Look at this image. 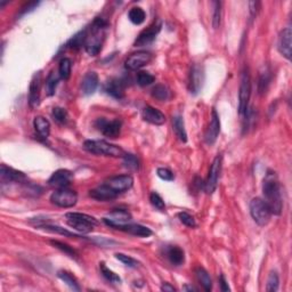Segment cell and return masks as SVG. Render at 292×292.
Instances as JSON below:
<instances>
[{"label":"cell","instance_id":"obj_1","mask_svg":"<svg viewBox=\"0 0 292 292\" xmlns=\"http://www.w3.org/2000/svg\"><path fill=\"white\" fill-rule=\"evenodd\" d=\"M263 200L269 205L272 215H281L283 209L282 193H281V185L277 180L276 174L274 171H269L264 178L263 183Z\"/></svg>","mask_w":292,"mask_h":292},{"label":"cell","instance_id":"obj_2","mask_svg":"<svg viewBox=\"0 0 292 292\" xmlns=\"http://www.w3.org/2000/svg\"><path fill=\"white\" fill-rule=\"evenodd\" d=\"M108 23L101 17H97L89 29H87V36L85 41V49L89 55L96 56L102 49L103 43L105 39V31Z\"/></svg>","mask_w":292,"mask_h":292},{"label":"cell","instance_id":"obj_3","mask_svg":"<svg viewBox=\"0 0 292 292\" xmlns=\"http://www.w3.org/2000/svg\"><path fill=\"white\" fill-rule=\"evenodd\" d=\"M84 149L87 151V152L96 154V156H104L111 157H123L127 154L122 147L106 142V140H86L84 143Z\"/></svg>","mask_w":292,"mask_h":292},{"label":"cell","instance_id":"obj_4","mask_svg":"<svg viewBox=\"0 0 292 292\" xmlns=\"http://www.w3.org/2000/svg\"><path fill=\"white\" fill-rule=\"evenodd\" d=\"M65 218L67 224L81 234H88L98 225V221L95 217L81 212H67Z\"/></svg>","mask_w":292,"mask_h":292},{"label":"cell","instance_id":"obj_5","mask_svg":"<svg viewBox=\"0 0 292 292\" xmlns=\"http://www.w3.org/2000/svg\"><path fill=\"white\" fill-rule=\"evenodd\" d=\"M250 215L256 224L263 227L270 223L272 211L263 199L255 198L250 202Z\"/></svg>","mask_w":292,"mask_h":292},{"label":"cell","instance_id":"obj_6","mask_svg":"<svg viewBox=\"0 0 292 292\" xmlns=\"http://www.w3.org/2000/svg\"><path fill=\"white\" fill-rule=\"evenodd\" d=\"M250 96H251V78L248 68H245L241 75L239 91V113L241 115H247L248 113Z\"/></svg>","mask_w":292,"mask_h":292},{"label":"cell","instance_id":"obj_7","mask_svg":"<svg viewBox=\"0 0 292 292\" xmlns=\"http://www.w3.org/2000/svg\"><path fill=\"white\" fill-rule=\"evenodd\" d=\"M51 203L60 208H72L77 204L78 202V194L74 190L67 187L57 188L50 195Z\"/></svg>","mask_w":292,"mask_h":292},{"label":"cell","instance_id":"obj_8","mask_svg":"<svg viewBox=\"0 0 292 292\" xmlns=\"http://www.w3.org/2000/svg\"><path fill=\"white\" fill-rule=\"evenodd\" d=\"M96 128H97L99 132H102V134L109 138H116L121 133V127H122V122L121 120L119 119H114L109 121L104 118H99L96 120L95 122Z\"/></svg>","mask_w":292,"mask_h":292},{"label":"cell","instance_id":"obj_9","mask_svg":"<svg viewBox=\"0 0 292 292\" xmlns=\"http://www.w3.org/2000/svg\"><path fill=\"white\" fill-rule=\"evenodd\" d=\"M152 60L153 55L150 51L140 50L128 56L125 62V67L129 71H137L139 68L146 67L147 64H150Z\"/></svg>","mask_w":292,"mask_h":292},{"label":"cell","instance_id":"obj_10","mask_svg":"<svg viewBox=\"0 0 292 292\" xmlns=\"http://www.w3.org/2000/svg\"><path fill=\"white\" fill-rule=\"evenodd\" d=\"M222 171V157L217 156L215 160L212 161L210 169H209V175L207 180L204 183V191L208 194H212L216 191L218 186L219 176H221Z\"/></svg>","mask_w":292,"mask_h":292},{"label":"cell","instance_id":"obj_11","mask_svg":"<svg viewBox=\"0 0 292 292\" xmlns=\"http://www.w3.org/2000/svg\"><path fill=\"white\" fill-rule=\"evenodd\" d=\"M132 214L126 209H115L110 212L106 217L103 218V222L110 227L118 229L120 226L132 223Z\"/></svg>","mask_w":292,"mask_h":292},{"label":"cell","instance_id":"obj_12","mask_svg":"<svg viewBox=\"0 0 292 292\" xmlns=\"http://www.w3.org/2000/svg\"><path fill=\"white\" fill-rule=\"evenodd\" d=\"M109 187H111L116 194L130 190L134 185V178L130 175H121V176L111 177L105 181Z\"/></svg>","mask_w":292,"mask_h":292},{"label":"cell","instance_id":"obj_13","mask_svg":"<svg viewBox=\"0 0 292 292\" xmlns=\"http://www.w3.org/2000/svg\"><path fill=\"white\" fill-rule=\"evenodd\" d=\"M72 180H73V173L72 171L67 169H58L48 180V184L53 187L62 188L67 187Z\"/></svg>","mask_w":292,"mask_h":292},{"label":"cell","instance_id":"obj_14","mask_svg":"<svg viewBox=\"0 0 292 292\" xmlns=\"http://www.w3.org/2000/svg\"><path fill=\"white\" fill-rule=\"evenodd\" d=\"M219 133H221V120H219V115L217 111L215 109H212L211 112V119H210V123H209V127L205 132V143L208 145H214L217 140Z\"/></svg>","mask_w":292,"mask_h":292},{"label":"cell","instance_id":"obj_15","mask_svg":"<svg viewBox=\"0 0 292 292\" xmlns=\"http://www.w3.org/2000/svg\"><path fill=\"white\" fill-rule=\"evenodd\" d=\"M161 27H162V24L160 22H157L147 27L146 30L142 31V32L139 33V36L137 37V39L135 41V46L142 47L152 43V41L157 38V33L161 31Z\"/></svg>","mask_w":292,"mask_h":292},{"label":"cell","instance_id":"obj_16","mask_svg":"<svg viewBox=\"0 0 292 292\" xmlns=\"http://www.w3.org/2000/svg\"><path fill=\"white\" fill-rule=\"evenodd\" d=\"M0 178H1V183H23L24 180H26V176L22 171H19L13 168L7 167L5 164H2L0 168Z\"/></svg>","mask_w":292,"mask_h":292},{"label":"cell","instance_id":"obj_17","mask_svg":"<svg viewBox=\"0 0 292 292\" xmlns=\"http://www.w3.org/2000/svg\"><path fill=\"white\" fill-rule=\"evenodd\" d=\"M203 80L204 74L202 67H199V65H193V67L191 68L190 82H188V88H190V91L192 94L197 95L200 92L202 85H203Z\"/></svg>","mask_w":292,"mask_h":292},{"label":"cell","instance_id":"obj_18","mask_svg":"<svg viewBox=\"0 0 292 292\" xmlns=\"http://www.w3.org/2000/svg\"><path fill=\"white\" fill-rule=\"evenodd\" d=\"M118 195L119 194H116L115 192L113 191L111 187H109L105 183L99 185V186L94 188V190L89 191V197L95 199V200L97 201H103V202L114 200Z\"/></svg>","mask_w":292,"mask_h":292},{"label":"cell","instance_id":"obj_19","mask_svg":"<svg viewBox=\"0 0 292 292\" xmlns=\"http://www.w3.org/2000/svg\"><path fill=\"white\" fill-rule=\"evenodd\" d=\"M291 29L290 27H287V29L281 31L279 43H277V49L282 54V56L289 61L291 60Z\"/></svg>","mask_w":292,"mask_h":292},{"label":"cell","instance_id":"obj_20","mask_svg":"<svg viewBox=\"0 0 292 292\" xmlns=\"http://www.w3.org/2000/svg\"><path fill=\"white\" fill-rule=\"evenodd\" d=\"M142 116L146 122L156 126H162L167 120L166 115L160 110L153 108V106H145L142 111Z\"/></svg>","mask_w":292,"mask_h":292},{"label":"cell","instance_id":"obj_21","mask_svg":"<svg viewBox=\"0 0 292 292\" xmlns=\"http://www.w3.org/2000/svg\"><path fill=\"white\" fill-rule=\"evenodd\" d=\"M40 90H41V74L38 72L34 74L30 84V91H29V104L32 109L37 108L40 103Z\"/></svg>","mask_w":292,"mask_h":292},{"label":"cell","instance_id":"obj_22","mask_svg":"<svg viewBox=\"0 0 292 292\" xmlns=\"http://www.w3.org/2000/svg\"><path fill=\"white\" fill-rule=\"evenodd\" d=\"M105 91L113 98L121 99L125 97V84L118 78L110 79L105 84Z\"/></svg>","mask_w":292,"mask_h":292},{"label":"cell","instance_id":"obj_23","mask_svg":"<svg viewBox=\"0 0 292 292\" xmlns=\"http://www.w3.org/2000/svg\"><path fill=\"white\" fill-rule=\"evenodd\" d=\"M98 87V75L96 72L91 71L85 74L81 81V91L84 95H91Z\"/></svg>","mask_w":292,"mask_h":292},{"label":"cell","instance_id":"obj_24","mask_svg":"<svg viewBox=\"0 0 292 292\" xmlns=\"http://www.w3.org/2000/svg\"><path fill=\"white\" fill-rule=\"evenodd\" d=\"M118 229L128 233V234L139 236V238H149V236L152 235V231L149 227L139 224H133V223H128V224L120 226Z\"/></svg>","mask_w":292,"mask_h":292},{"label":"cell","instance_id":"obj_25","mask_svg":"<svg viewBox=\"0 0 292 292\" xmlns=\"http://www.w3.org/2000/svg\"><path fill=\"white\" fill-rule=\"evenodd\" d=\"M33 127L38 136L43 139H47L50 134V123L45 116L38 115L33 120Z\"/></svg>","mask_w":292,"mask_h":292},{"label":"cell","instance_id":"obj_26","mask_svg":"<svg viewBox=\"0 0 292 292\" xmlns=\"http://www.w3.org/2000/svg\"><path fill=\"white\" fill-rule=\"evenodd\" d=\"M167 257L169 262L175 266L183 265L185 262V253L184 250L177 246H173L167 250Z\"/></svg>","mask_w":292,"mask_h":292},{"label":"cell","instance_id":"obj_27","mask_svg":"<svg viewBox=\"0 0 292 292\" xmlns=\"http://www.w3.org/2000/svg\"><path fill=\"white\" fill-rule=\"evenodd\" d=\"M173 127H174V132L176 134V136L178 137V139L181 140L183 143L187 142V133L186 129H185V123L184 120L180 115H176L173 120Z\"/></svg>","mask_w":292,"mask_h":292},{"label":"cell","instance_id":"obj_28","mask_svg":"<svg viewBox=\"0 0 292 292\" xmlns=\"http://www.w3.org/2000/svg\"><path fill=\"white\" fill-rule=\"evenodd\" d=\"M195 274H197L198 281L200 282L201 286L203 287V289L205 291H211L212 281L207 270H205L203 267H198V269L195 270Z\"/></svg>","mask_w":292,"mask_h":292},{"label":"cell","instance_id":"obj_29","mask_svg":"<svg viewBox=\"0 0 292 292\" xmlns=\"http://www.w3.org/2000/svg\"><path fill=\"white\" fill-rule=\"evenodd\" d=\"M57 276L58 279L63 281L70 289L73 291H80V286H79L77 279H75L71 273L67 272V270H60V272L57 273Z\"/></svg>","mask_w":292,"mask_h":292},{"label":"cell","instance_id":"obj_30","mask_svg":"<svg viewBox=\"0 0 292 292\" xmlns=\"http://www.w3.org/2000/svg\"><path fill=\"white\" fill-rule=\"evenodd\" d=\"M72 71V61L67 57H63L60 61V65H58V75L63 80H68L71 77Z\"/></svg>","mask_w":292,"mask_h":292},{"label":"cell","instance_id":"obj_31","mask_svg":"<svg viewBox=\"0 0 292 292\" xmlns=\"http://www.w3.org/2000/svg\"><path fill=\"white\" fill-rule=\"evenodd\" d=\"M128 19L130 22L135 24V25H140V24L144 23V21H145L146 14L144 12V9L140 8V7H134V8L129 10Z\"/></svg>","mask_w":292,"mask_h":292},{"label":"cell","instance_id":"obj_32","mask_svg":"<svg viewBox=\"0 0 292 292\" xmlns=\"http://www.w3.org/2000/svg\"><path fill=\"white\" fill-rule=\"evenodd\" d=\"M60 75H57L54 71H51L46 79V85H45V88H46V95L47 96H53L55 95V90H56V87L58 85V81H60Z\"/></svg>","mask_w":292,"mask_h":292},{"label":"cell","instance_id":"obj_33","mask_svg":"<svg viewBox=\"0 0 292 292\" xmlns=\"http://www.w3.org/2000/svg\"><path fill=\"white\" fill-rule=\"evenodd\" d=\"M86 36H87V29L80 31V32L75 34L73 38H71L67 43V47L70 48V49H79V48H81L82 46L85 47Z\"/></svg>","mask_w":292,"mask_h":292},{"label":"cell","instance_id":"obj_34","mask_svg":"<svg viewBox=\"0 0 292 292\" xmlns=\"http://www.w3.org/2000/svg\"><path fill=\"white\" fill-rule=\"evenodd\" d=\"M152 96L157 101H167L170 96V91L164 85H157L152 89Z\"/></svg>","mask_w":292,"mask_h":292},{"label":"cell","instance_id":"obj_35","mask_svg":"<svg viewBox=\"0 0 292 292\" xmlns=\"http://www.w3.org/2000/svg\"><path fill=\"white\" fill-rule=\"evenodd\" d=\"M99 269H101V273L102 275L105 277L106 280L109 281V282H112V283H121V279H120V276L118 274H115L113 270H109L108 267L104 263H101L99 264Z\"/></svg>","mask_w":292,"mask_h":292},{"label":"cell","instance_id":"obj_36","mask_svg":"<svg viewBox=\"0 0 292 292\" xmlns=\"http://www.w3.org/2000/svg\"><path fill=\"white\" fill-rule=\"evenodd\" d=\"M156 81V77L153 74H151L150 72L146 71H140L137 74V84L142 87H146V86L152 85L153 82Z\"/></svg>","mask_w":292,"mask_h":292},{"label":"cell","instance_id":"obj_37","mask_svg":"<svg viewBox=\"0 0 292 292\" xmlns=\"http://www.w3.org/2000/svg\"><path fill=\"white\" fill-rule=\"evenodd\" d=\"M51 115H53L55 121L60 123V125H64V123L67 122L68 114L67 110L63 108H54L53 112H51Z\"/></svg>","mask_w":292,"mask_h":292},{"label":"cell","instance_id":"obj_38","mask_svg":"<svg viewBox=\"0 0 292 292\" xmlns=\"http://www.w3.org/2000/svg\"><path fill=\"white\" fill-rule=\"evenodd\" d=\"M150 201L151 204L153 205V208H156L157 210L161 212L166 211V203H164L163 199L160 197V194H157V192H152L150 195Z\"/></svg>","mask_w":292,"mask_h":292},{"label":"cell","instance_id":"obj_39","mask_svg":"<svg viewBox=\"0 0 292 292\" xmlns=\"http://www.w3.org/2000/svg\"><path fill=\"white\" fill-rule=\"evenodd\" d=\"M177 217L180 221L181 224H184L185 226H187V227L194 228V227H197V226H198L197 222H195V219H194L193 216L188 214V212L181 211V212H180V214L177 215Z\"/></svg>","mask_w":292,"mask_h":292},{"label":"cell","instance_id":"obj_40","mask_svg":"<svg viewBox=\"0 0 292 292\" xmlns=\"http://www.w3.org/2000/svg\"><path fill=\"white\" fill-rule=\"evenodd\" d=\"M51 245H53L55 248H57V249H60L61 251H63L64 253H67V256H70L71 258H77L78 257V253H77V251H75V250L73 249V248H71L70 246H67V245H65V243H63V242H61V241H51Z\"/></svg>","mask_w":292,"mask_h":292},{"label":"cell","instance_id":"obj_41","mask_svg":"<svg viewBox=\"0 0 292 292\" xmlns=\"http://www.w3.org/2000/svg\"><path fill=\"white\" fill-rule=\"evenodd\" d=\"M123 159V164L129 170H138L139 169V161L135 156L133 154H126Z\"/></svg>","mask_w":292,"mask_h":292},{"label":"cell","instance_id":"obj_42","mask_svg":"<svg viewBox=\"0 0 292 292\" xmlns=\"http://www.w3.org/2000/svg\"><path fill=\"white\" fill-rule=\"evenodd\" d=\"M279 275H277L276 272H270L269 280H267V287L266 290L269 292H275L279 290Z\"/></svg>","mask_w":292,"mask_h":292},{"label":"cell","instance_id":"obj_43","mask_svg":"<svg viewBox=\"0 0 292 292\" xmlns=\"http://www.w3.org/2000/svg\"><path fill=\"white\" fill-rule=\"evenodd\" d=\"M115 258L121 262L123 265H126L127 267H132V269H135L139 265V263L137 262L136 259H134L133 257L127 256L125 253H115Z\"/></svg>","mask_w":292,"mask_h":292},{"label":"cell","instance_id":"obj_44","mask_svg":"<svg viewBox=\"0 0 292 292\" xmlns=\"http://www.w3.org/2000/svg\"><path fill=\"white\" fill-rule=\"evenodd\" d=\"M215 9H214V16H212V25H214L215 29H218L219 25H221V20H222V2L221 1H215Z\"/></svg>","mask_w":292,"mask_h":292},{"label":"cell","instance_id":"obj_45","mask_svg":"<svg viewBox=\"0 0 292 292\" xmlns=\"http://www.w3.org/2000/svg\"><path fill=\"white\" fill-rule=\"evenodd\" d=\"M270 72L266 70L265 72H262V74H260L259 84H258L259 92H265L267 87H269L270 81Z\"/></svg>","mask_w":292,"mask_h":292},{"label":"cell","instance_id":"obj_46","mask_svg":"<svg viewBox=\"0 0 292 292\" xmlns=\"http://www.w3.org/2000/svg\"><path fill=\"white\" fill-rule=\"evenodd\" d=\"M157 177L164 181H173L175 180V175L173 171L168 169V168H157Z\"/></svg>","mask_w":292,"mask_h":292},{"label":"cell","instance_id":"obj_47","mask_svg":"<svg viewBox=\"0 0 292 292\" xmlns=\"http://www.w3.org/2000/svg\"><path fill=\"white\" fill-rule=\"evenodd\" d=\"M250 7V15H251L252 19H255L257 16V14L259 12V7H260V2L259 1H251L249 3Z\"/></svg>","mask_w":292,"mask_h":292},{"label":"cell","instance_id":"obj_48","mask_svg":"<svg viewBox=\"0 0 292 292\" xmlns=\"http://www.w3.org/2000/svg\"><path fill=\"white\" fill-rule=\"evenodd\" d=\"M219 283H221V289H222V291L226 292V291L231 290V289H229L228 283H227V281H226L224 275H221V277H219Z\"/></svg>","mask_w":292,"mask_h":292},{"label":"cell","instance_id":"obj_49","mask_svg":"<svg viewBox=\"0 0 292 292\" xmlns=\"http://www.w3.org/2000/svg\"><path fill=\"white\" fill-rule=\"evenodd\" d=\"M161 290L162 291H168V292H174V291H176V289H175V288L173 287V286H170L169 283H164L162 287H161Z\"/></svg>","mask_w":292,"mask_h":292},{"label":"cell","instance_id":"obj_50","mask_svg":"<svg viewBox=\"0 0 292 292\" xmlns=\"http://www.w3.org/2000/svg\"><path fill=\"white\" fill-rule=\"evenodd\" d=\"M183 290H184V291H198L197 289H195L194 287H192V286H185V287L183 288Z\"/></svg>","mask_w":292,"mask_h":292}]
</instances>
